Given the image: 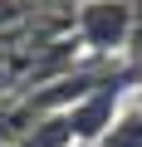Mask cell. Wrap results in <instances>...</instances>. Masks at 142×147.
I'll return each mask as SVG.
<instances>
[{"label": "cell", "instance_id": "obj_2", "mask_svg": "<svg viewBox=\"0 0 142 147\" xmlns=\"http://www.w3.org/2000/svg\"><path fill=\"white\" fill-rule=\"evenodd\" d=\"M74 142L79 137H74V127H69V113H44V118H34L25 127V137L15 147H74Z\"/></svg>", "mask_w": 142, "mask_h": 147}, {"label": "cell", "instance_id": "obj_5", "mask_svg": "<svg viewBox=\"0 0 142 147\" xmlns=\"http://www.w3.org/2000/svg\"><path fill=\"white\" fill-rule=\"evenodd\" d=\"M74 147H88V142H74Z\"/></svg>", "mask_w": 142, "mask_h": 147}, {"label": "cell", "instance_id": "obj_1", "mask_svg": "<svg viewBox=\"0 0 142 147\" xmlns=\"http://www.w3.org/2000/svg\"><path fill=\"white\" fill-rule=\"evenodd\" d=\"M137 0H74V39L98 64H127Z\"/></svg>", "mask_w": 142, "mask_h": 147}, {"label": "cell", "instance_id": "obj_4", "mask_svg": "<svg viewBox=\"0 0 142 147\" xmlns=\"http://www.w3.org/2000/svg\"><path fill=\"white\" fill-rule=\"evenodd\" d=\"M39 5H44V0H0V34L30 25V20L39 15Z\"/></svg>", "mask_w": 142, "mask_h": 147}, {"label": "cell", "instance_id": "obj_6", "mask_svg": "<svg viewBox=\"0 0 142 147\" xmlns=\"http://www.w3.org/2000/svg\"><path fill=\"white\" fill-rule=\"evenodd\" d=\"M137 108H142V98H137Z\"/></svg>", "mask_w": 142, "mask_h": 147}, {"label": "cell", "instance_id": "obj_3", "mask_svg": "<svg viewBox=\"0 0 142 147\" xmlns=\"http://www.w3.org/2000/svg\"><path fill=\"white\" fill-rule=\"evenodd\" d=\"M98 147H142V108H137V103H127Z\"/></svg>", "mask_w": 142, "mask_h": 147}]
</instances>
